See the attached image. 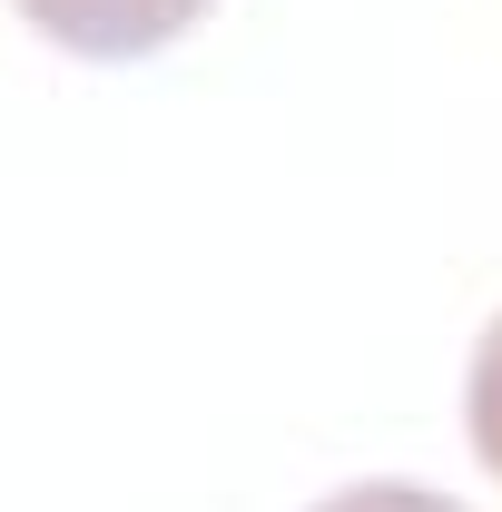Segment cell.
I'll return each instance as SVG.
<instances>
[{
  "instance_id": "6da1fadb",
  "label": "cell",
  "mask_w": 502,
  "mask_h": 512,
  "mask_svg": "<svg viewBox=\"0 0 502 512\" xmlns=\"http://www.w3.org/2000/svg\"><path fill=\"white\" fill-rule=\"evenodd\" d=\"M20 20L69 60H158L207 20V0H20Z\"/></svg>"
},
{
  "instance_id": "7a4b0ae2",
  "label": "cell",
  "mask_w": 502,
  "mask_h": 512,
  "mask_svg": "<svg viewBox=\"0 0 502 512\" xmlns=\"http://www.w3.org/2000/svg\"><path fill=\"white\" fill-rule=\"evenodd\" d=\"M463 424H473L483 473L502 483V316L483 325V345H473V375H463Z\"/></svg>"
},
{
  "instance_id": "3957f363",
  "label": "cell",
  "mask_w": 502,
  "mask_h": 512,
  "mask_svg": "<svg viewBox=\"0 0 502 512\" xmlns=\"http://www.w3.org/2000/svg\"><path fill=\"white\" fill-rule=\"evenodd\" d=\"M315 512H463V503H443L434 483H404V473H384V483H345V493H325Z\"/></svg>"
}]
</instances>
